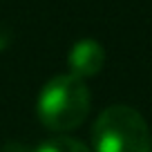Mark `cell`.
<instances>
[{
	"instance_id": "1",
	"label": "cell",
	"mask_w": 152,
	"mask_h": 152,
	"mask_svg": "<svg viewBox=\"0 0 152 152\" xmlns=\"http://www.w3.org/2000/svg\"><path fill=\"white\" fill-rule=\"evenodd\" d=\"M92 96L85 81L72 74L56 76L40 90L36 99V114L40 123L54 132L74 130L85 121Z\"/></svg>"
},
{
	"instance_id": "5",
	"label": "cell",
	"mask_w": 152,
	"mask_h": 152,
	"mask_svg": "<svg viewBox=\"0 0 152 152\" xmlns=\"http://www.w3.org/2000/svg\"><path fill=\"white\" fill-rule=\"evenodd\" d=\"M0 152H31L27 145H23V143H16V141H9L5 143V145L0 148Z\"/></svg>"
},
{
	"instance_id": "6",
	"label": "cell",
	"mask_w": 152,
	"mask_h": 152,
	"mask_svg": "<svg viewBox=\"0 0 152 152\" xmlns=\"http://www.w3.org/2000/svg\"><path fill=\"white\" fill-rule=\"evenodd\" d=\"M9 40H11L9 31H7L5 27H0V52H2V49H7V47H9Z\"/></svg>"
},
{
	"instance_id": "2",
	"label": "cell",
	"mask_w": 152,
	"mask_h": 152,
	"mask_svg": "<svg viewBox=\"0 0 152 152\" xmlns=\"http://www.w3.org/2000/svg\"><path fill=\"white\" fill-rule=\"evenodd\" d=\"M94 152H152L145 119L130 105H110L92 128Z\"/></svg>"
},
{
	"instance_id": "3",
	"label": "cell",
	"mask_w": 152,
	"mask_h": 152,
	"mask_svg": "<svg viewBox=\"0 0 152 152\" xmlns=\"http://www.w3.org/2000/svg\"><path fill=\"white\" fill-rule=\"evenodd\" d=\"M103 65H105V49L99 40L83 38L72 45L69 56H67V67H69L72 76L85 81V78H92L99 74Z\"/></svg>"
},
{
	"instance_id": "4",
	"label": "cell",
	"mask_w": 152,
	"mask_h": 152,
	"mask_svg": "<svg viewBox=\"0 0 152 152\" xmlns=\"http://www.w3.org/2000/svg\"><path fill=\"white\" fill-rule=\"evenodd\" d=\"M31 152H92L87 145H83L81 141L69 137H56V139H47L38 148H34Z\"/></svg>"
}]
</instances>
